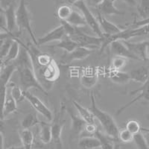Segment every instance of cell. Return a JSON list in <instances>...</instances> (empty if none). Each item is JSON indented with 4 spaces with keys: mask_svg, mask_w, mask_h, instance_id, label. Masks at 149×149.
<instances>
[{
    "mask_svg": "<svg viewBox=\"0 0 149 149\" xmlns=\"http://www.w3.org/2000/svg\"><path fill=\"white\" fill-rule=\"evenodd\" d=\"M90 102L91 105H90V110L93 113L95 119H96L101 124L102 127L104 130L105 134L110 136V137L118 139L119 129L116 122L114 120L113 117L107 112L101 110L97 106L95 95L93 93H91L90 95Z\"/></svg>",
    "mask_w": 149,
    "mask_h": 149,
    "instance_id": "cell-1",
    "label": "cell"
},
{
    "mask_svg": "<svg viewBox=\"0 0 149 149\" xmlns=\"http://www.w3.org/2000/svg\"><path fill=\"white\" fill-rule=\"evenodd\" d=\"M61 24L63 26L66 36L70 37L79 46L95 49L101 48L102 44V38L99 37H93L83 32L78 28L74 27L65 21H61Z\"/></svg>",
    "mask_w": 149,
    "mask_h": 149,
    "instance_id": "cell-2",
    "label": "cell"
},
{
    "mask_svg": "<svg viewBox=\"0 0 149 149\" xmlns=\"http://www.w3.org/2000/svg\"><path fill=\"white\" fill-rule=\"evenodd\" d=\"M19 73V78L20 82L21 88L24 91H29L30 89H36L40 90L45 95H47V91L44 86L41 84L39 78L37 76L34 68L33 67H22L17 69Z\"/></svg>",
    "mask_w": 149,
    "mask_h": 149,
    "instance_id": "cell-3",
    "label": "cell"
},
{
    "mask_svg": "<svg viewBox=\"0 0 149 149\" xmlns=\"http://www.w3.org/2000/svg\"><path fill=\"white\" fill-rule=\"evenodd\" d=\"M16 19L17 28L19 30H26L30 35L34 44L37 46V39L35 37L31 26V17L27 7L26 0H20L18 7L16 9Z\"/></svg>",
    "mask_w": 149,
    "mask_h": 149,
    "instance_id": "cell-4",
    "label": "cell"
},
{
    "mask_svg": "<svg viewBox=\"0 0 149 149\" xmlns=\"http://www.w3.org/2000/svg\"><path fill=\"white\" fill-rule=\"evenodd\" d=\"M17 68L13 63H8L4 66L0 72V119H5L3 114L4 104L8 94V86L9 81Z\"/></svg>",
    "mask_w": 149,
    "mask_h": 149,
    "instance_id": "cell-5",
    "label": "cell"
},
{
    "mask_svg": "<svg viewBox=\"0 0 149 149\" xmlns=\"http://www.w3.org/2000/svg\"><path fill=\"white\" fill-rule=\"evenodd\" d=\"M66 110L65 106L61 105V109L57 112L53 117L51 122L52 127V142L53 145V148L62 149V130L65 124V120L63 119L64 111Z\"/></svg>",
    "mask_w": 149,
    "mask_h": 149,
    "instance_id": "cell-6",
    "label": "cell"
},
{
    "mask_svg": "<svg viewBox=\"0 0 149 149\" xmlns=\"http://www.w3.org/2000/svg\"><path fill=\"white\" fill-rule=\"evenodd\" d=\"M74 6L76 7L81 11V13L83 14L86 24H87V26H89L90 29L98 37L103 38L104 34L103 31L101 29L98 19H97L95 16L93 15L91 10L88 8V6L86 5V2L84 0H80V1H78V2L74 4Z\"/></svg>",
    "mask_w": 149,
    "mask_h": 149,
    "instance_id": "cell-7",
    "label": "cell"
},
{
    "mask_svg": "<svg viewBox=\"0 0 149 149\" xmlns=\"http://www.w3.org/2000/svg\"><path fill=\"white\" fill-rule=\"evenodd\" d=\"M23 94L26 100L30 103L31 107L38 113L41 114L42 116H44L49 121H51V122L52 121L53 117H54L52 112L38 97L31 94L29 91H24L23 90Z\"/></svg>",
    "mask_w": 149,
    "mask_h": 149,
    "instance_id": "cell-8",
    "label": "cell"
},
{
    "mask_svg": "<svg viewBox=\"0 0 149 149\" xmlns=\"http://www.w3.org/2000/svg\"><path fill=\"white\" fill-rule=\"evenodd\" d=\"M136 93H139V95L137 96L134 98L131 101H130L128 103L123 105L122 107H121L120 108H119L116 110V116H119L120 114H122L126 109L130 107V106H132L133 104H134L138 101L143 99V100L148 101L149 102V78H148V80L144 84H142V86H141L140 88L132 90V91L130 92L131 95H134V94H136Z\"/></svg>",
    "mask_w": 149,
    "mask_h": 149,
    "instance_id": "cell-9",
    "label": "cell"
},
{
    "mask_svg": "<svg viewBox=\"0 0 149 149\" xmlns=\"http://www.w3.org/2000/svg\"><path fill=\"white\" fill-rule=\"evenodd\" d=\"M94 52L93 49L84 46H78L71 52H66L63 54L61 59V62L63 64H70L75 61H81L88 58Z\"/></svg>",
    "mask_w": 149,
    "mask_h": 149,
    "instance_id": "cell-10",
    "label": "cell"
},
{
    "mask_svg": "<svg viewBox=\"0 0 149 149\" xmlns=\"http://www.w3.org/2000/svg\"><path fill=\"white\" fill-rule=\"evenodd\" d=\"M66 36V34L64 28L61 24L59 26L46 33L42 37L38 38L37 46H42V45L46 44V43L53 42V41H61Z\"/></svg>",
    "mask_w": 149,
    "mask_h": 149,
    "instance_id": "cell-11",
    "label": "cell"
},
{
    "mask_svg": "<svg viewBox=\"0 0 149 149\" xmlns=\"http://www.w3.org/2000/svg\"><path fill=\"white\" fill-rule=\"evenodd\" d=\"M71 119V135L73 138H80L86 122L79 115H76L72 109H66Z\"/></svg>",
    "mask_w": 149,
    "mask_h": 149,
    "instance_id": "cell-12",
    "label": "cell"
},
{
    "mask_svg": "<svg viewBox=\"0 0 149 149\" xmlns=\"http://www.w3.org/2000/svg\"><path fill=\"white\" fill-rule=\"evenodd\" d=\"M40 74L45 81L54 83L60 77V70L58 64L52 60L51 63L40 70Z\"/></svg>",
    "mask_w": 149,
    "mask_h": 149,
    "instance_id": "cell-13",
    "label": "cell"
},
{
    "mask_svg": "<svg viewBox=\"0 0 149 149\" xmlns=\"http://www.w3.org/2000/svg\"><path fill=\"white\" fill-rule=\"evenodd\" d=\"M130 52L135 56L137 61H146V51L149 42L142 41L139 42H130L127 40H122Z\"/></svg>",
    "mask_w": 149,
    "mask_h": 149,
    "instance_id": "cell-14",
    "label": "cell"
},
{
    "mask_svg": "<svg viewBox=\"0 0 149 149\" xmlns=\"http://www.w3.org/2000/svg\"><path fill=\"white\" fill-rule=\"evenodd\" d=\"M110 48L111 53L114 56H118V57L125 58L127 59H133L137 61L136 58L130 52V50L127 49V47L122 40H116L112 42L110 44Z\"/></svg>",
    "mask_w": 149,
    "mask_h": 149,
    "instance_id": "cell-15",
    "label": "cell"
},
{
    "mask_svg": "<svg viewBox=\"0 0 149 149\" xmlns=\"http://www.w3.org/2000/svg\"><path fill=\"white\" fill-rule=\"evenodd\" d=\"M97 19L98 23L100 25V27L105 35H114V34H119L123 29L119 28V26L108 20L104 16L102 15L98 12V17Z\"/></svg>",
    "mask_w": 149,
    "mask_h": 149,
    "instance_id": "cell-16",
    "label": "cell"
},
{
    "mask_svg": "<svg viewBox=\"0 0 149 149\" xmlns=\"http://www.w3.org/2000/svg\"><path fill=\"white\" fill-rule=\"evenodd\" d=\"M116 0H104L100 5L97 6L98 12L103 16L124 15L125 13L121 11L114 5V2Z\"/></svg>",
    "mask_w": 149,
    "mask_h": 149,
    "instance_id": "cell-17",
    "label": "cell"
},
{
    "mask_svg": "<svg viewBox=\"0 0 149 149\" xmlns=\"http://www.w3.org/2000/svg\"><path fill=\"white\" fill-rule=\"evenodd\" d=\"M4 14L6 19V23H7L8 31L11 34H14V31L17 28L15 3L11 4L7 8H5Z\"/></svg>",
    "mask_w": 149,
    "mask_h": 149,
    "instance_id": "cell-18",
    "label": "cell"
},
{
    "mask_svg": "<svg viewBox=\"0 0 149 149\" xmlns=\"http://www.w3.org/2000/svg\"><path fill=\"white\" fill-rule=\"evenodd\" d=\"M128 74L131 81L144 84L149 78V67L142 66L136 68L128 72Z\"/></svg>",
    "mask_w": 149,
    "mask_h": 149,
    "instance_id": "cell-19",
    "label": "cell"
},
{
    "mask_svg": "<svg viewBox=\"0 0 149 149\" xmlns=\"http://www.w3.org/2000/svg\"><path fill=\"white\" fill-rule=\"evenodd\" d=\"M40 129L39 131V139L42 144L49 145L52 142V127L51 123L40 122L39 125Z\"/></svg>",
    "mask_w": 149,
    "mask_h": 149,
    "instance_id": "cell-20",
    "label": "cell"
},
{
    "mask_svg": "<svg viewBox=\"0 0 149 149\" xmlns=\"http://www.w3.org/2000/svg\"><path fill=\"white\" fill-rule=\"evenodd\" d=\"M19 51H20V44H19V39L17 37H16L14 39L13 42H12L7 55L5 56V58L3 59L5 64H8V63L14 62L18 57L19 54Z\"/></svg>",
    "mask_w": 149,
    "mask_h": 149,
    "instance_id": "cell-21",
    "label": "cell"
},
{
    "mask_svg": "<svg viewBox=\"0 0 149 149\" xmlns=\"http://www.w3.org/2000/svg\"><path fill=\"white\" fill-rule=\"evenodd\" d=\"M19 138L24 149H33L34 144V136L29 129H22L19 132Z\"/></svg>",
    "mask_w": 149,
    "mask_h": 149,
    "instance_id": "cell-22",
    "label": "cell"
},
{
    "mask_svg": "<svg viewBox=\"0 0 149 149\" xmlns=\"http://www.w3.org/2000/svg\"><path fill=\"white\" fill-rule=\"evenodd\" d=\"M72 104L74 108L78 110L80 116L81 117L86 123L95 124V117L93 116V113L90 110V109L85 108L84 106H82L76 101H72Z\"/></svg>",
    "mask_w": 149,
    "mask_h": 149,
    "instance_id": "cell-23",
    "label": "cell"
},
{
    "mask_svg": "<svg viewBox=\"0 0 149 149\" xmlns=\"http://www.w3.org/2000/svg\"><path fill=\"white\" fill-rule=\"evenodd\" d=\"M78 146L81 149H97L101 148V142L95 136H86L80 138Z\"/></svg>",
    "mask_w": 149,
    "mask_h": 149,
    "instance_id": "cell-24",
    "label": "cell"
},
{
    "mask_svg": "<svg viewBox=\"0 0 149 149\" xmlns=\"http://www.w3.org/2000/svg\"><path fill=\"white\" fill-rule=\"evenodd\" d=\"M109 78L113 83L117 84H125L130 81L128 73L112 69L109 72Z\"/></svg>",
    "mask_w": 149,
    "mask_h": 149,
    "instance_id": "cell-25",
    "label": "cell"
},
{
    "mask_svg": "<svg viewBox=\"0 0 149 149\" xmlns=\"http://www.w3.org/2000/svg\"><path fill=\"white\" fill-rule=\"evenodd\" d=\"M95 136L101 142V149H114L116 141L117 139L110 137V136L98 130L95 133Z\"/></svg>",
    "mask_w": 149,
    "mask_h": 149,
    "instance_id": "cell-26",
    "label": "cell"
},
{
    "mask_svg": "<svg viewBox=\"0 0 149 149\" xmlns=\"http://www.w3.org/2000/svg\"><path fill=\"white\" fill-rule=\"evenodd\" d=\"M65 22H68L71 26L78 28V29L87 26V24H86V20H85L83 14L81 13H80V12L74 10H73L70 18L68 19L66 21H65Z\"/></svg>",
    "mask_w": 149,
    "mask_h": 149,
    "instance_id": "cell-27",
    "label": "cell"
},
{
    "mask_svg": "<svg viewBox=\"0 0 149 149\" xmlns=\"http://www.w3.org/2000/svg\"><path fill=\"white\" fill-rule=\"evenodd\" d=\"M98 82V75L93 71H89L85 72L82 75L81 83L84 87L87 89L93 88Z\"/></svg>",
    "mask_w": 149,
    "mask_h": 149,
    "instance_id": "cell-28",
    "label": "cell"
},
{
    "mask_svg": "<svg viewBox=\"0 0 149 149\" xmlns=\"http://www.w3.org/2000/svg\"><path fill=\"white\" fill-rule=\"evenodd\" d=\"M78 46H79L77 42H74L70 37L66 36L61 41H59L58 43L54 46V47L63 49L66 52H71L76 48H78Z\"/></svg>",
    "mask_w": 149,
    "mask_h": 149,
    "instance_id": "cell-29",
    "label": "cell"
},
{
    "mask_svg": "<svg viewBox=\"0 0 149 149\" xmlns=\"http://www.w3.org/2000/svg\"><path fill=\"white\" fill-rule=\"evenodd\" d=\"M17 110V102L14 100L10 93H8L5 104H4L3 114L4 117L7 116L11 113H14Z\"/></svg>",
    "mask_w": 149,
    "mask_h": 149,
    "instance_id": "cell-30",
    "label": "cell"
},
{
    "mask_svg": "<svg viewBox=\"0 0 149 149\" xmlns=\"http://www.w3.org/2000/svg\"><path fill=\"white\" fill-rule=\"evenodd\" d=\"M40 121L39 120L35 113H29L21 121V127H22V129L30 130L31 127L40 125Z\"/></svg>",
    "mask_w": 149,
    "mask_h": 149,
    "instance_id": "cell-31",
    "label": "cell"
},
{
    "mask_svg": "<svg viewBox=\"0 0 149 149\" xmlns=\"http://www.w3.org/2000/svg\"><path fill=\"white\" fill-rule=\"evenodd\" d=\"M10 94L14 100L18 103L23 102L26 98L24 96L23 94V90L21 88V86H18V85L12 83L10 84Z\"/></svg>",
    "mask_w": 149,
    "mask_h": 149,
    "instance_id": "cell-32",
    "label": "cell"
},
{
    "mask_svg": "<svg viewBox=\"0 0 149 149\" xmlns=\"http://www.w3.org/2000/svg\"><path fill=\"white\" fill-rule=\"evenodd\" d=\"M73 9L67 4L61 5L57 10V16L61 21H66L70 18Z\"/></svg>",
    "mask_w": 149,
    "mask_h": 149,
    "instance_id": "cell-33",
    "label": "cell"
},
{
    "mask_svg": "<svg viewBox=\"0 0 149 149\" xmlns=\"http://www.w3.org/2000/svg\"><path fill=\"white\" fill-rule=\"evenodd\" d=\"M127 61H128V59L125 58L115 56V58L113 59L111 62V69L114 70L121 71V70L124 69L127 64Z\"/></svg>",
    "mask_w": 149,
    "mask_h": 149,
    "instance_id": "cell-34",
    "label": "cell"
},
{
    "mask_svg": "<svg viewBox=\"0 0 149 149\" xmlns=\"http://www.w3.org/2000/svg\"><path fill=\"white\" fill-rule=\"evenodd\" d=\"M142 126L139 121L136 119H130L126 123L125 128L134 135L142 132Z\"/></svg>",
    "mask_w": 149,
    "mask_h": 149,
    "instance_id": "cell-35",
    "label": "cell"
},
{
    "mask_svg": "<svg viewBox=\"0 0 149 149\" xmlns=\"http://www.w3.org/2000/svg\"><path fill=\"white\" fill-rule=\"evenodd\" d=\"M134 135L125 128L122 130H119V135H118V139L120 142L122 143H130L134 142Z\"/></svg>",
    "mask_w": 149,
    "mask_h": 149,
    "instance_id": "cell-36",
    "label": "cell"
},
{
    "mask_svg": "<svg viewBox=\"0 0 149 149\" xmlns=\"http://www.w3.org/2000/svg\"><path fill=\"white\" fill-rule=\"evenodd\" d=\"M134 142L138 149H149V146L147 143V141H146L142 132L134 135Z\"/></svg>",
    "mask_w": 149,
    "mask_h": 149,
    "instance_id": "cell-37",
    "label": "cell"
},
{
    "mask_svg": "<svg viewBox=\"0 0 149 149\" xmlns=\"http://www.w3.org/2000/svg\"><path fill=\"white\" fill-rule=\"evenodd\" d=\"M138 11L142 19L149 17V0H140L138 5Z\"/></svg>",
    "mask_w": 149,
    "mask_h": 149,
    "instance_id": "cell-38",
    "label": "cell"
},
{
    "mask_svg": "<svg viewBox=\"0 0 149 149\" xmlns=\"http://www.w3.org/2000/svg\"><path fill=\"white\" fill-rule=\"evenodd\" d=\"M98 127H97L96 124H91V123H86L83 132L80 136V138L86 137V136H95V133L98 131Z\"/></svg>",
    "mask_w": 149,
    "mask_h": 149,
    "instance_id": "cell-39",
    "label": "cell"
},
{
    "mask_svg": "<svg viewBox=\"0 0 149 149\" xmlns=\"http://www.w3.org/2000/svg\"><path fill=\"white\" fill-rule=\"evenodd\" d=\"M4 32H8L7 29V23H6L5 14H0V33Z\"/></svg>",
    "mask_w": 149,
    "mask_h": 149,
    "instance_id": "cell-40",
    "label": "cell"
},
{
    "mask_svg": "<svg viewBox=\"0 0 149 149\" xmlns=\"http://www.w3.org/2000/svg\"><path fill=\"white\" fill-rule=\"evenodd\" d=\"M146 24H149V17L146 19H142V20L136 21V22H135L133 24V26H134V28H136L139 27V26H144V25H146Z\"/></svg>",
    "mask_w": 149,
    "mask_h": 149,
    "instance_id": "cell-41",
    "label": "cell"
},
{
    "mask_svg": "<svg viewBox=\"0 0 149 149\" xmlns=\"http://www.w3.org/2000/svg\"><path fill=\"white\" fill-rule=\"evenodd\" d=\"M15 3V0H0V5H2L4 9L7 8L9 5Z\"/></svg>",
    "mask_w": 149,
    "mask_h": 149,
    "instance_id": "cell-42",
    "label": "cell"
},
{
    "mask_svg": "<svg viewBox=\"0 0 149 149\" xmlns=\"http://www.w3.org/2000/svg\"><path fill=\"white\" fill-rule=\"evenodd\" d=\"M142 132L144 135L145 138H146V141H147V143L149 146V128H144V127H142Z\"/></svg>",
    "mask_w": 149,
    "mask_h": 149,
    "instance_id": "cell-43",
    "label": "cell"
},
{
    "mask_svg": "<svg viewBox=\"0 0 149 149\" xmlns=\"http://www.w3.org/2000/svg\"><path fill=\"white\" fill-rule=\"evenodd\" d=\"M0 149H4V136L2 132H0Z\"/></svg>",
    "mask_w": 149,
    "mask_h": 149,
    "instance_id": "cell-44",
    "label": "cell"
},
{
    "mask_svg": "<svg viewBox=\"0 0 149 149\" xmlns=\"http://www.w3.org/2000/svg\"><path fill=\"white\" fill-rule=\"evenodd\" d=\"M5 128V124L3 119H0V132L4 133Z\"/></svg>",
    "mask_w": 149,
    "mask_h": 149,
    "instance_id": "cell-45",
    "label": "cell"
},
{
    "mask_svg": "<svg viewBox=\"0 0 149 149\" xmlns=\"http://www.w3.org/2000/svg\"><path fill=\"white\" fill-rule=\"evenodd\" d=\"M123 1L125 2H126L127 4H128L129 5H131V6H135V5H136V0H123Z\"/></svg>",
    "mask_w": 149,
    "mask_h": 149,
    "instance_id": "cell-46",
    "label": "cell"
},
{
    "mask_svg": "<svg viewBox=\"0 0 149 149\" xmlns=\"http://www.w3.org/2000/svg\"><path fill=\"white\" fill-rule=\"evenodd\" d=\"M104 0H91L92 3L94 5H95V6H98Z\"/></svg>",
    "mask_w": 149,
    "mask_h": 149,
    "instance_id": "cell-47",
    "label": "cell"
},
{
    "mask_svg": "<svg viewBox=\"0 0 149 149\" xmlns=\"http://www.w3.org/2000/svg\"><path fill=\"white\" fill-rule=\"evenodd\" d=\"M78 1H80V0H66V2H67L68 4H70V5H73L76 3V2H78Z\"/></svg>",
    "mask_w": 149,
    "mask_h": 149,
    "instance_id": "cell-48",
    "label": "cell"
},
{
    "mask_svg": "<svg viewBox=\"0 0 149 149\" xmlns=\"http://www.w3.org/2000/svg\"><path fill=\"white\" fill-rule=\"evenodd\" d=\"M5 63H4V61L3 59H2V58H0V72H1V71H2V68L4 67V66H5Z\"/></svg>",
    "mask_w": 149,
    "mask_h": 149,
    "instance_id": "cell-49",
    "label": "cell"
},
{
    "mask_svg": "<svg viewBox=\"0 0 149 149\" xmlns=\"http://www.w3.org/2000/svg\"><path fill=\"white\" fill-rule=\"evenodd\" d=\"M146 59L149 60V43H148V45L147 46V48H146Z\"/></svg>",
    "mask_w": 149,
    "mask_h": 149,
    "instance_id": "cell-50",
    "label": "cell"
},
{
    "mask_svg": "<svg viewBox=\"0 0 149 149\" xmlns=\"http://www.w3.org/2000/svg\"><path fill=\"white\" fill-rule=\"evenodd\" d=\"M7 149H24V148L22 146H11Z\"/></svg>",
    "mask_w": 149,
    "mask_h": 149,
    "instance_id": "cell-51",
    "label": "cell"
},
{
    "mask_svg": "<svg viewBox=\"0 0 149 149\" xmlns=\"http://www.w3.org/2000/svg\"><path fill=\"white\" fill-rule=\"evenodd\" d=\"M5 13V9L2 8V6L0 5V14H4Z\"/></svg>",
    "mask_w": 149,
    "mask_h": 149,
    "instance_id": "cell-52",
    "label": "cell"
},
{
    "mask_svg": "<svg viewBox=\"0 0 149 149\" xmlns=\"http://www.w3.org/2000/svg\"><path fill=\"white\" fill-rule=\"evenodd\" d=\"M146 116H147V118H148V119H149V113H148L147 115H146Z\"/></svg>",
    "mask_w": 149,
    "mask_h": 149,
    "instance_id": "cell-53",
    "label": "cell"
},
{
    "mask_svg": "<svg viewBox=\"0 0 149 149\" xmlns=\"http://www.w3.org/2000/svg\"><path fill=\"white\" fill-rule=\"evenodd\" d=\"M97 149H101V148H97Z\"/></svg>",
    "mask_w": 149,
    "mask_h": 149,
    "instance_id": "cell-54",
    "label": "cell"
}]
</instances>
